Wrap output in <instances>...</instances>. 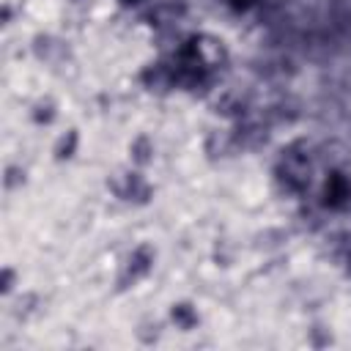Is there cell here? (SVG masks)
I'll return each mask as SVG.
<instances>
[{"label": "cell", "instance_id": "6da1fadb", "mask_svg": "<svg viewBox=\"0 0 351 351\" xmlns=\"http://www.w3.org/2000/svg\"><path fill=\"white\" fill-rule=\"evenodd\" d=\"M348 195H351V184L343 176H332L329 184H326V203L340 206V203L348 200Z\"/></svg>", "mask_w": 351, "mask_h": 351}, {"label": "cell", "instance_id": "7a4b0ae2", "mask_svg": "<svg viewBox=\"0 0 351 351\" xmlns=\"http://www.w3.org/2000/svg\"><path fill=\"white\" fill-rule=\"evenodd\" d=\"M123 3H140V0H123Z\"/></svg>", "mask_w": 351, "mask_h": 351}]
</instances>
